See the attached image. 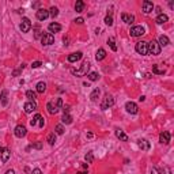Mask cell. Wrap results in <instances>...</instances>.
<instances>
[{"mask_svg":"<svg viewBox=\"0 0 174 174\" xmlns=\"http://www.w3.org/2000/svg\"><path fill=\"white\" fill-rule=\"evenodd\" d=\"M83 10H84V1L77 0L76 4H75V11H76V12H82Z\"/></svg>","mask_w":174,"mask_h":174,"instance_id":"obj_23","label":"cell"},{"mask_svg":"<svg viewBox=\"0 0 174 174\" xmlns=\"http://www.w3.org/2000/svg\"><path fill=\"white\" fill-rule=\"evenodd\" d=\"M49 15H50L52 18H56V16L58 15V8L57 7H52L50 10H49Z\"/></svg>","mask_w":174,"mask_h":174,"instance_id":"obj_31","label":"cell"},{"mask_svg":"<svg viewBox=\"0 0 174 174\" xmlns=\"http://www.w3.org/2000/svg\"><path fill=\"white\" fill-rule=\"evenodd\" d=\"M33 147H34V148H37V150H41L42 148V144H41V143H36Z\"/></svg>","mask_w":174,"mask_h":174,"instance_id":"obj_46","label":"cell"},{"mask_svg":"<svg viewBox=\"0 0 174 174\" xmlns=\"http://www.w3.org/2000/svg\"><path fill=\"white\" fill-rule=\"evenodd\" d=\"M82 57H83V53H82V52H75V53L68 55V61L69 63H76V61H79Z\"/></svg>","mask_w":174,"mask_h":174,"instance_id":"obj_11","label":"cell"},{"mask_svg":"<svg viewBox=\"0 0 174 174\" xmlns=\"http://www.w3.org/2000/svg\"><path fill=\"white\" fill-rule=\"evenodd\" d=\"M88 68H90V63H88V61H84L83 64H82L80 69H75V68H72L71 72L74 75H76V76H83V75H86L87 72H88Z\"/></svg>","mask_w":174,"mask_h":174,"instance_id":"obj_2","label":"cell"},{"mask_svg":"<svg viewBox=\"0 0 174 174\" xmlns=\"http://www.w3.org/2000/svg\"><path fill=\"white\" fill-rule=\"evenodd\" d=\"M45 91H46V84L44 83V82H39V83H37V93L44 94Z\"/></svg>","mask_w":174,"mask_h":174,"instance_id":"obj_24","label":"cell"},{"mask_svg":"<svg viewBox=\"0 0 174 174\" xmlns=\"http://www.w3.org/2000/svg\"><path fill=\"white\" fill-rule=\"evenodd\" d=\"M77 174H87V164L86 163L82 164V170L77 171Z\"/></svg>","mask_w":174,"mask_h":174,"instance_id":"obj_39","label":"cell"},{"mask_svg":"<svg viewBox=\"0 0 174 174\" xmlns=\"http://www.w3.org/2000/svg\"><path fill=\"white\" fill-rule=\"evenodd\" d=\"M41 65H42V63H41V61H34V63L31 64V68H39Z\"/></svg>","mask_w":174,"mask_h":174,"instance_id":"obj_42","label":"cell"},{"mask_svg":"<svg viewBox=\"0 0 174 174\" xmlns=\"http://www.w3.org/2000/svg\"><path fill=\"white\" fill-rule=\"evenodd\" d=\"M164 171H166V174H170V173H171V171H170V169H167V167L164 169Z\"/></svg>","mask_w":174,"mask_h":174,"instance_id":"obj_51","label":"cell"},{"mask_svg":"<svg viewBox=\"0 0 174 174\" xmlns=\"http://www.w3.org/2000/svg\"><path fill=\"white\" fill-rule=\"evenodd\" d=\"M107 44H109V45H110V48H112V50H114V52L117 50L116 42H114V38H113V37H110V38L107 39Z\"/></svg>","mask_w":174,"mask_h":174,"instance_id":"obj_32","label":"cell"},{"mask_svg":"<svg viewBox=\"0 0 174 174\" xmlns=\"http://www.w3.org/2000/svg\"><path fill=\"white\" fill-rule=\"evenodd\" d=\"M36 15H37V19L38 20H45L46 18L49 16V11L45 10V8H38Z\"/></svg>","mask_w":174,"mask_h":174,"instance_id":"obj_10","label":"cell"},{"mask_svg":"<svg viewBox=\"0 0 174 174\" xmlns=\"http://www.w3.org/2000/svg\"><path fill=\"white\" fill-rule=\"evenodd\" d=\"M31 174H42V171L39 170V169H34V170L31 171Z\"/></svg>","mask_w":174,"mask_h":174,"instance_id":"obj_47","label":"cell"},{"mask_svg":"<svg viewBox=\"0 0 174 174\" xmlns=\"http://www.w3.org/2000/svg\"><path fill=\"white\" fill-rule=\"evenodd\" d=\"M61 109L64 110V113H68V112H69V106H68V105H63Z\"/></svg>","mask_w":174,"mask_h":174,"instance_id":"obj_45","label":"cell"},{"mask_svg":"<svg viewBox=\"0 0 174 174\" xmlns=\"http://www.w3.org/2000/svg\"><path fill=\"white\" fill-rule=\"evenodd\" d=\"M83 22H84L83 18H77V19H75V23H77V25H82Z\"/></svg>","mask_w":174,"mask_h":174,"instance_id":"obj_43","label":"cell"},{"mask_svg":"<svg viewBox=\"0 0 174 174\" xmlns=\"http://www.w3.org/2000/svg\"><path fill=\"white\" fill-rule=\"evenodd\" d=\"M125 109L128 113H131V114H136V113L139 112V107L137 105H136L135 102H126L125 103Z\"/></svg>","mask_w":174,"mask_h":174,"instance_id":"obj_8","label":"cell"},{"mask_svg":"<svg viewBox=\"0 0 174 174\" xmlns=\"http://www.w3.org/2000/svg\"><path fill=\"white\" fill-rule=\"evenodd\" d=\"M1 151H3V148H1V147H0V154H1Z\"/></svg>","mask_w":174,"mask_h":174,"instance_id":"obj_53","label":"cell"},{"mask_svg":"<svg viewBox=\"0 0 174 174\" xmlns=\"http://www.w3.org/2000/svg\"><path fill=\"white\" fill-rule=\"evenodd\" d=\"M87 77L90 79L91 82H95V80H98V77H99V75L97 74V72H90V74L87 75Z\"/></svg>","mask_w":174,"mask_h":174,"instance_id":"obj_30","label":"cell"},{"mask_svg":"<svg viewBox=\"0 0 174 174\" xmlns=\"http://www.w3.org/2000/svg\"><path fill=\"white\" fill-rule=\"evenodd\" d=\"M84 159H86L87 163H91V162L94 161V156H93V152H87L86 156H84Z\"/></svg>","mask_w":174,"mask_h":174,"instance_id":"obj_35","label":"cell"},{"mask_svg":"<svg viewBox=\"0 0 174 174\" xmlns=\"http://www.w3.org/2000/svg\"><path fill=\"white\" fill-rule=\"evenodd\" d=\"M14 133H15L16 137H23V136H26V133H27L26 126L25 125H18L15 128V131H14Z\"/></svg>","mask_w":174,"mask_h":174,"instance_id":"obj_13","label":"cell"},{"mask_svg":"<svg viewBox=\"0 0 174 174\" xmlns=\"http://www.w3.org/2000/svg\"><path fill=\"white\" fill-rule=\"evenodd\" d=\"M1 162L3 163H6L8 159H10V155H11V152H10V150L8 148H3V151H1Z\"/></svg>","mask_w":174,"mask_h":174,"instance_id":"obj_19","label":"cell"},{"mask_svg":"<svg viewBox=\"0 0 174 174\" xmlns=\"http://www.w3.org/2000/svg\"><path fill=\"white\" fill-rule=\"evenodd\" d=\"M56 106H57V109H61L63 107V99L61 98H57V99H56Z\"/></svg>","mask_w":174,"mask_h":174,"instance_id":"obj_41","label":"cell"},{"mask_svg":"<svg viewBox=\"0 0 174 174\" xmlns=\"http://www.w3.org/2000/svg\"><path fill=\"white\" fill-rule=\"evenodd\" d=\"M116 136L120 139V140H123V142H128V136L124 133V131L121 129H116Z\"/></svg>","mask_w":174,"mask_h":174,"instance_id":"obj_22","label":"cell"},{"mask_svg":"<svg viewBox=\"0 0 174 174\" xmlns=\"http://www.w3.org/2000/svg\"><path fill=\"white\" fill-rule=\"evenodd\" d=\"M159 142L161 143H163V144H167L169 142H170V133L169 132H162L161 135H159Z\"/></svg>","mask_w":174,"mask_h":174,"instance_id":"obj_16","label":"cell"},{"mask_svg":"<svg viewBox=\"0 0 174 174\" xmlns=\"http://www.w3.org/2000/svg\"><path fill=\"white\" fill-rule=\"evenodd\" d=\"M142 7H143V11H144L145 14H150L154 10V3H152V1H148V0H144Z\"/></svg>","mask_w":174,"mask_h":174,"instance_id":"obj_12","label":"cell"},{"mask_svg":"<svg viewBox=\"0 0 174 174\" xmlns=\"http://www.w3.org/2000/svg\"><path fill=\"white\" fill-rule=\"evenodd\" d=\"M7 102H8V101H7V91L3 90L1 91V103H3V106H6Z\"/></svg>","mask_w":174,"mask_h":174,"instance_id":"obj_33","label":"cell"},{"mask_svg":"<svg viewBox=\"0 0 174 174\" xmlns=\"http://www.w3.org/2000/svg\"><path fill=\"white\" fill-rule=\"evenodd\" d=\"M99 88H94V91L91 93V95H90V99L93 101V102H95V101L98 99V97H99Z\"/></svg>","mask_w":174,"mask_h":174,"instance_id":"obj_26","label":"cell"},{"mask_svg":"<svg viewBox=\"0 0 174 174\" xmlns=\"http://www.w3.org/2000/svg\"><path fill=\"white\" fill-rule=\"evenodd\" d=\"M19 27H20V31L22 33H29L30 29H31V22H30L29 18H23Z\"/></svg>","mask_w":174,"mask_h":174,"instance_id":"obj_6","label":"cell"},{"mask_svg":"<svg viewBox=\"0 0 174 174\" xmlns=\"http://www.w3.org/2000/svg\"><path fill=\"white\" fill-rule=\"evenodd\" d=\"M46 109H48V112L50 113V114H56V113L58 112L57 106H56L55 102H48V105H46Z\"/></svg>","mask_w":174,"mask_h":174,"instance_id":"obj_18","label":"cell"},{"mask_svg":"<svg viewBox=\"0 0 174 174\" xmlns=\"http://www.w3.org/2000/svg\"><path fill=\"white\" fill-rule=\"evenodd\" d=\"M121 19H123V22L131 25V23H133V20H135V16L131 15V14H123V15H121Z\"/></svg>","mask_w":174,"mask_h":174,"instance_id":"obj_17","label":"cell"},{"mask_svg":"<svg viewBox=\"0 0 174 174\" xmlns=\"http://www.w3.org/2000/svg\"><path fill=\"white\" fill-rule=\"evenodd\" d=\"M41 42L42 45H52L53 42H55V37H53V34H50V33H42V37H41Z\"/></svg>","mask_w":174,"mask_h":174,"instance_id":"obj_4","label":"cell"},{"mask_svg":"<svg viewBox=\"0 0 174 174\" xmlns=\"http://www.w3.org/2000/svg\"><path fill=\"white\" fill-rule=\"evenodd\" d=\"M151 174H159V171L156 170L155 167H152V169H151Z\"/></svg>","mask_w":174,"mask_h":174,"instance_id":"obj_48","label":"cell"},{"mask_svg":"<svg viewBox=\"0 0 174 174\" xmlns=\"http://www.w3.org/2000/svg\"><path fill=\"white\" fill-rule=\"evenodd\" d=\"M39 118H41V116H39V114H36V116L33 117V120H31V121H30V124H31V126H34V125H36V124L39 121Z\"/></svg>","mask_w":174,"mask_h":174,"instance_id":"obj_36","label":"cell"},{"mask_svg":"<svg viewBox=\"0 0 174 174\" xmlns=\"http://www.w3.org/2000/svg\"><path fill=\"white\" fill-rule=\"evenodd\" d=\"M26 97L29 98L30 101H34L37 98V94H36V91H33V90H27L26 91Z\"/></svg>","mask_w":174,"mask_h":174,"instance_id":"obj_28","label":"cell"},{"mask_svg":"<svg viewBox=\"0 0 174 174\" xmlns=\"http://www.w3.org/2000/svg\"><path fill=\"white\" fill-rule=\"evenodd\" d=\"M38 123H39V128H44V125H45V121H44V118H42V117L39 118Z\"/></svg>","mask_w":174,"mask_h":174,"instance_id":"obj_44","label":"cell"},{"mask_svg":"<svg viewBox=\"0 0 174 174\" xmlns=\"http://www.w3.org/2000/svg\"><path fill=\"white\" fill-rule=\"evenodd\" d=\"M152 72H154V74H158V75H163L164 74V69L158 68V65H154V67H152Z\"/></svg>","mask_w":174,"mask_h":174,"instance_id":"obj_34","label":"cell"},{"mask_svg":"<svg viewBox=\"0 0 174 174\" xmlns=\"http://www.w3.org/2000/svg\"><path fill=\"white\" fill-rule=\"evenodd\" d=\"M129 33H131L132 37H140L144 34V27H142V26H133Z\"/></svg>","mask_w":174,"mask_h":174,"instance_id":"obj_7","label":"cell"},{"mask_svg":"<svg viewBox=\"0 0 174 174\" xmlns=\"http://www.w3.org/2000/svg\"><path fill=\"white\" fill-rule=\"evenodd\" d=\"M23 68H25V64H22V65H20V67H19V69H15V71L12 72V75H14V76H18V75L20 74V71H22Z\"/></svg>","mask_w":174,"mask_h":174,"instance_id":"obj_40","label":"cell"},{"mask_svg":"<svg viewBox=\"0 0 174 174\" xmlns=\"http://www.w3.org/2000/svg\"><path fill=\"white\" fill-rule=\"evenodd\" d=\"M48 30H49V33H58L60 30H61V25H58V23H56V22H53V23H50V25L48 26Z\"/></svg>","mask_w":174,"mask_h":174,"instance_id":"obj_15","label":"cell"},{"mask_svg":"<svg viewBox=\"0 0 174 174\" xmlns=\"http://www.w3.org/2000/svg\"><path fill=\"white\" fill-rule=\"evenodd\" d=\"M61 121H63V124H72V117L68 114V113H64V116H63V118H61Z\"/></svg>","mask_w":174,"mask_h":174,"instance_id":"obj_27","label":"cell"},{"mask_svg":"<svg viewBox=\"0 0 174 174\" xmlns=\"http://www.w3.org/2000/svg\"><path fill=\"white\" fill-rule=\"evenodd\" d=\"M137 145L139 148L143 150V151H148L150 150V143L145 140V139H140V140H137Z\"/></svg>","mask_w":174,"mask_h":174,"instance_id":"obj_14","label":"cell"},{"mask_svg":"<svg viewBox=\"0 0 174 174\" xmlns=\"http://www.w3.org/2000/svg\"><path fill=\"white\" fill-rule=\"evenodd\" d=\"M105 23H106L107 26H112L113 25V16L112 15H107L106 18H105Z\"/></svg>","mask_w":174,"mask_h":174,"instance_id":"obj_38","label":"cell"},{"mask_svg":"<svg viewBox=\"0 0 174 174\" xmlns=\"http://www.w3.org/2000/svg\"><path fill=\"white\" fill-rule=\"evenodd\" d=\"M56 133H57V135H63V133H64V126H63L61 124H58V125L56 126Z\"/></svg>","mask_w":174,"mask_h":174,"instance_id":"obj_37","label":"cell"},{"mask_svg":"<svg viewBox=\"0 0 174 174\" xmlns=\"http://www.w3.org/2000/svg\"><path fill=\"white\" fill-rule=\"evenodd\" d=\"M38 6H39V3H34V4H33V7H34V8H37Z\"/></svg>","mask_w":174,"mask_h":174,"instance_id":"obj_52","label":"cell"},{"mask_svg":"<svg viewBox=\"0 0 174 174\" xmlns=\"http://www.w3.org/2000/svg\"><path fill=\"white\" fill-rule=\"evenodd\" d=\"M39 33H41V31H39V29H37L36 30V38H38V37H39Z\"/></svg>","mask_w":174,"mask_h":174,"instance_id":"obj_49","label":"cell"},{"mask_svg":"<svg viewBox=\"0 0 174 174\" xmlns=\"http://www.w3.org/2000/svg\"><path fill=\"white\" fill-rule=\"evenodd\" d=\"M161 46H167L169 44H170V41H169V38L166 36H161L159 37V42H158Z\"/></svg>","mask_w":174,"mask_h":174,"instance_id":"obj_25","label":"cell"},{"mask_svg":"<svg viewBox=\"0 0 174 174\" xmlns=\"http://www.w3.org/2000/svg\"><path fill=\"white\" fill-rule=\"evenodd\" d=\"M6 174H15V171H14V170H7Z\"/></svg>","mask_w":174,"mask_h":174,"instance_id":"obj_50","label":"cell"},{"mask_svg":"<svg viewBox=\"0 0 174 174\" xmlns=\"http://www.w3.org/2000/svg\"><path fill=\"white\" fill-rule=\"evenodd\" d=\"M23 109H25V113H31L34 112V110L37 109V103L34 102V101H29V102H26L25 103V106H23Z\"/></svg>","mask_w":174,"mask_h":174,"instance_id":"obj_9","label":"cell"},{"mask_svg":"<svg viewBox=\"0 0 174 174\" xmlns=\"http://www.w3.org/2000/svg\"><path fill=\"white\" fill-rule=\"evenodd\" d=\"M46 140H48V143L50 145H55V143H56V135H55V133H49Z\"/></svg>","mask_w":174,"mask_h":174,"instance_id":"obj_29","label":"cell"},{"mask_svg":"<svg viewBox=\"0 0 174 174\" xmlns=\"http://www.w3.org/2000/svg\"><path fill=\"white\" fill-rule=\"evenodd\" d=\"M136 52L142 56L148 55V42H145V41L137 42V44H136Z\"/></svg>","mask_w":174,"mask_h":174,"instance_id":"obj_1","label":"cell"},{"mask_svg":"<svg viewBox=\"0 0 174 174\" xmlns=\"http://www.w3.org/2000/svg\"><path fill=\"white\" fill-rule=\"evenodd\" d=\"M169 20V16L164 15V14H159L158 16H156V23L158 25H163V23H166Z\"/></svg>","mask_w":174,"mask_h":174,"instance_id":"obj_21","label":"cell"},{"mask_svg":"<svg viewBox=\"0 0 174 174\" xmlns=\"http://www.w3.org/2000/svg\"><path fill=\"white\" fill-rule=\"evenodd\" d=\"M106 57V50L105 49H98L97 50V55H95V58H97L98 61H101V60H103V58Z\"/></svg>","mask_w":174,"mask_h":174,"instance_id":"obj_20","label":"cell"},{"mask_svg":"<svg viewBox=\"0 0 174 174\" xmlns=\"http://www.w3.org/2000/svg\"><path fill=\"white\" fill-rule=\"evenodd\" d=\"M148 53H151L154 56H158L161 53V45L158 44V41L152 39L151 42H148Z\"/></svg>","mask_w":174,"mask_h":174,"instance_id":"obj_3","label":"cell"},{"mask_svg":"<svg viewBox=\"0 0 174 174\" xmlns=\"http://www.w3.org/2000/svg\"><path fill=\"white\" fill-rule=\"evenodd\" d=\"M113 105H114V98H113L112 95H106V97L103 98L102 103H101V109L106 110V109H109V107H112Z\"/></svg>","mask_w":174,"mask_h":174,"instance_id":"obj_5","label":"cell"}]
</instances>
